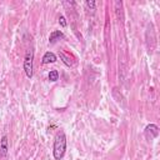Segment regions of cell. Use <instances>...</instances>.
<instances>
[{
    "mask_svg": "<svg viewBox=\"0 0 160 160\" xmlns=\"http://www.w3.org/2000/svg\"><path fill=\"white\" fill-rule=\"evenodd\" d=\"M65 150H66V135L63 130H60L55 135V140H54V145H53L54 159L55 160L63 159L65 155Z\"/></svg>",
    "mask_w": 160,
    "mask_h": 160,
    "instance_id": "obj_1",
    "label": "cell"
},
{
    "mask_svg": "<svg viewBox=\"0 0 160 160\" xmlns=\"http://www.w3.org/2000/svg\"><path fill=\"white\" fill-rule=\"evenodd\" d=\"M33 70H34V50L29 49L24 59V71L29 79L33 78V73H34Z\"/></svg>",
    "mask_w": 160,
    "mask_h": 160,
    "instance_id": "obj_2",
    "label": "cell"
},
{
    "mask_svg": "<svg viewBox=\"0 0 160 160\" xmlns=\"http://www.w3.org/2000/svg\"><path fill=\"white\" fill-rule=\"evenodd\" d=\"M144 133H145V138L148 140H153V139H155L159 135V128L155 124H149L145 128V131Z\"/></svg>",
    "mask_w": 160,
    "mask_h": 160,
    "instance_id": "obj_3",
    "label": "cell"
},
{
    "mask_svg": "<svg viewBox=\"0 0 160 160\" xmlns=\"http://www.w3.org/2000/svg\"><path fill=\"white\" fill-rule=\"evenodd\" d=\"M8 136L4 135L2 138V140H0V158H5L7 154H8Z\"/></svg>",
    "mask_w": 160,
    "mask_h": 160,
    "instance_id": "obj_4",
    "label": "cell"
},
{
    "mask_svg": "<svg viewBox=\"0 0 160 160\" xmlns=\"http://www.w3.org/2000/svg\"><path fill=\"white\" fill-rule=\"evenodd\" d=\"M64 38H65V36H64L63 31H60V30H55V31H53V33L50 34V36H49V44H54V43H56L58 40L64 39Z\"/></svg>",
    "mask_w": 160,
    "mask_h": 160,
    "instance_id": "obj_5",
    "label": "cell"
},
{
    "mask_svg": "<svg viewBox=\"0 0 160 160\" xmlns=\"http://www.w3.org/2000/svg\"><path fill=\"white\" fill-rule=\"evenodd\" d=\"M56 61V55L51 51H46L43 56V64H50V63H55Z\"/></svg>",
    "mask_w": 160,
    "mask_h": 160,
    "instance_id": "obj_6",
    "label": "cell"
},
{
    "mask_svg": "<svg viewBox=\"0 0 160 160\" xmlns=\"http://www.w3.org/2000/svg\"><path fill=\"white\" fill-rule=\"evenodd\" d=\"M59 56H60V59L63 60V63H64L65 65H68V66H73V65H74V63H73L71 58H70L69 55H66L65 53H60V54H59Z\"/></svg>",
    "mask_w": 160,
    "mask_h": 160,
    "instance_id": "obj_7",
    "label": "cell"
},
{
    "mask_svg": "<svg viewBox=\"0 0 160 160\" xmlns=\"http://www.w3.org/2000/svg\"><path fill=\"white\" fill-rule=\"evenodd\" d=\"M48 78H49L50 82H56V80L59 79V73H58V70H50Z\"/></svg>",
    "mask_w": 160,
    "mask_h": 160,
    "instance_id": "obj_8",
    "label": "cell"
},
{
    "mask_svg": "<svg viewBox=\"0 0 160 160\" xmlns=\"http://www.w3.org/2000/svg\"><path fill=\"white\" fill-rule=\"evenodd\" d=\"M85 5L89 10H95V7H96V3L94 2V0H87L85 2Z\"/></svg>",
    "mask_w": 160,
    "mask_h": 160,
    "instance_id": "obj_9",
    "label": "cell"
},
{
    "mask_svg": "<svg viewBox=\"0 0 160 160\" xmlns=\"http://www.w3.org/2000/svg\"><path fill=\"white\" fill-rule=\"evenodd\" d=\"M59 24H60L63 28H65V26H66V19H65L63 15H60V16H59Z\"/></svg>",
    "mask_w": 160,
    "mask_h": 160,
    "instance_id": "obj_10",
    "label": "cell"
}]
</instances>
